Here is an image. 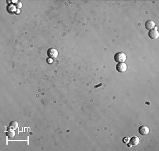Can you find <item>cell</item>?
<instances>
[{
    "instance_id": "6da1fadb",
    "label": "cell",
    "mask_w": 159,
    "mask_h": 151,
    "mask_svg": "<svg viewBox=\"0 0 159 151\" xmlns=\"http://www.w3.org/2000/svg\"><path fill=\"white\" fill-rule=\"evenodd\" d=\"M114 59L118 63H124L127 60V55L124 52H118L114 56Z\"/></svg>"
},
{
    "instance_id": "7a4b0ae2",
    "label": "cell",
    "mask_w": 159,
    "mask_h": 151,
    "mask_svg": "<svg viewBox=\"0 0 159 151\" xmlns=\"http://www.w3.org/2000/svg\"><path fill=\"white\" fill-rule=\"evenodd\" d=\"M47 56L51 58H56L59 55V52L55 48H50L47 50Z\"/></svg>"
},
{
    "instance_id": "3957f363",
    "label": "cell",
    "mask_w": 159,
    "mask_h": 151,
    "mask_svg": "<svg viewBox=\"0 0 159 151\" xmlns=\"http://www.w3.org/2000/svg\"><path fill=\"white\" fill-rule=\"evenodd\" d=\"M138 131L141 135H148L149 134V128L146 125H141L139 127Z\"/></svg>"
},
{
    "instance_id": "277c9868",
    "label": "cell",
    "mask_w": 159,
    "mask_h": 151,
    "mask_svg": "<svg viewBox=\"0 0 159 151\" xmlns=\"http://www.w3.org/2000/svg\"><path fill=\"white\" fill-rule=\"evenodd\" d=\"M116 70L120 73H124L127 70V65L124 63H119L116 65Z\"/></svg>"
},
{
    "instance_id": "5b68a950",
    "label": "cell",
    "mask_w": 159,
    "mask_h": 151,
    "mask_svg": "<svg viewBox=\"0 0 159 151\" xmlns=\"http://www.w3.org/2000/svg\"><path fill=\"white\" fill-rule=\"evenodd\" d=\"M149 37L152 39H158L159 37V32L158 31V30L155 28V29L151 30L149 32Z\"/></svg>"
},
{
    "instance_id": "8992f818",
    "label": "cell",
    "mask_w": 159,
    "mask_h": 151,
    "mask_svg": "<svg viewBox=\"0 0 159 151\" xmlns=\"http://www.w3.org/2000/svg\"><path fill=\"white\" fill-rule=\"evenodd\" d=\"M145 26H146V29L149 30H151L154 29V28L156 27V24H155V22L153 20H149L146 22Z\"/></svg>"
},
{
    "instance_id": "52a82bcc",
    "label": "cell",
    "mask_w": 159,
    "mask_h": 151,
    "mask_svg": "<svg viewBox=\"0 0 159 151\" xmlns=\"http://www.w3.org/2000/svg\"><path fill=\"white\" fill-rule=\"evenodd\" d=\"M139 138L137 136H133L132 137L131 139H130V141H129V143H130L131 145L132 146H135V145H137L139 143Z\"/></svg>"
},
{
    "instance_id": "ba28073f",
    "label": "cell",
    "mask_w": 159,
    "mask_h": 151,
    "mask_svg": "<svg viewBox=\"0 0 159 151\" xmlns=\"http://www.w3.org/2000/svg\"><path fill=\"white\" fill-rule=\"evenodd\" d=\"M6 136H7V137L9 138V139H13V138H14L15 136L14 129L11 127L9 128V129H7V131H6Z\"/></svg>"
},
{
    "instance_id": "9c48e42d",
    "label": "cell",
    "mask_w": 159,
    "mask_h": 151,
    "mask_svg": "<svg viewBox=\"0 0 159 151\" xmlns=\"http://www.w3.org/2000/svg\"><path fill=\"white\" fill-rule=\"evenodd\" d=\"M9 127L12 128V129H17L18 127V122L16 121H13V122L10 123Z\"/></svg>"
},
{
    "instance_id": "30bf717a",
    "label": "cell",
    "mask_w": 159,
    "mask_h": 151,
    "mask_svg": "<svg viewBox=\"0 0 159 151\" xmlns=\"http://www.w3.org/2000/svg\"><path fill=\"white\" fill-rule=\"evenodd\" d=\"M123 142L124 143H129V141H130V137H124L123 138Z\"/></svg>"
},
{
    "instance_id": "8fae6325",
    "label": "cell",
    "mask_w": 159,
    "mask_h": 151,
    "mask_svg": "<svg viewBox=\"0 0 159 151\" xmlns=\"http://www.w3.org/2000/svg\"><path fill=\"white\" fill-rule=\"evenodd\" d=\"M21 6H22V4L21 2H18V4H16V7L18 9H21Z\"/></svg>"
},
{
    "instance_id": "7c38bea8",
    "label": "cell",
    "mask_w": 159,
    "mask_h": 151,
    "mask_svg": "<svg viewBox=\"0 0 159 151\" xmlns=\"http://www.w3.org/2000/svg\"><path fill=\"white\" fill-rule=\"evenodd\" d=\"M102 85H103V83H100V84H98V85H96L94 87L95 88H98V87H100V86H102Z\"/></svg>"
},
{
    "instance_id": "4fadbf2b",
    "label": "cell",
    "mask_w": 159,
    "mask_h": 151,
    "mask_svg": "<svg viewBox=\"0 0 159 151\" xmlns=\"http://www.w3.org/2000/svg\"><path fill=\"white\" fill-rule=\"evenodd\" d=\"M127 145H128V147H132V145H131V144H130V143H129L127 144Z\"/></svg>"
}]
</instances>
